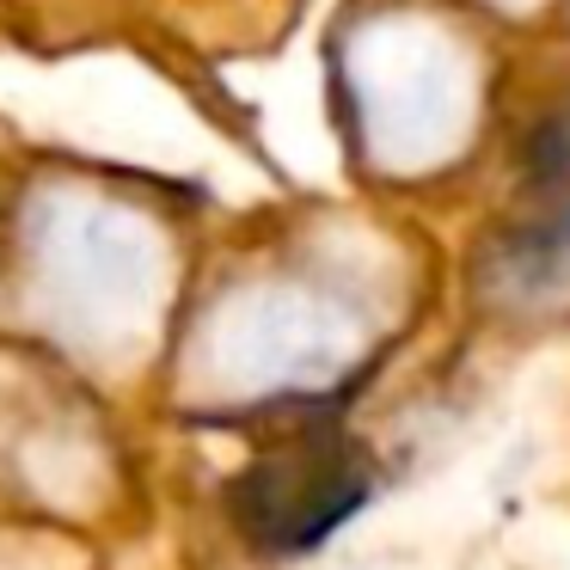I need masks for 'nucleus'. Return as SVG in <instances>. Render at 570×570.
<instances>
[{"label":"nucleus","mask_w":570,"mask_h":570,"mask_svg":"<svg viewBox=\"0 0 570 570\" xmlns=\"http://www.w3.org/2000/svg\"><path fill=\"white\" fill-rule=\"evenodd\" d=\"M337 99L356 160L381 185L460 173L497 111V68L466 7L374 0L337 31Z\"/></svg>","instance_id":"nucleus-1"},{"label":"nucleus","mask_w":570,"mask_h":570,"mask_svg":"<svg viewBox=\"0 0 570 570\" xmlns=\"http://www.w3.org/2000/svg\"><path fill=\"white\" fill-rule=\"evenodd\" d=\"M399 307L393 252L374 264H288L239 276L215 295L197 332V374L227 405H320L362 381Z\"/></svg>","instance_id":"nucleus-2"},{"label":"nucleus","mask_w":570,"mask_h":570,"mask_svg":"<svg viewBox=\"0 0 570 570\" xmlns=\"http://www.w3.org/2000/svg\"><path fill=\"white\" fill-rule=\"evenodd\" d=\"M43 288L75 337L136 344L166 301V246L141 215L68 203L43 227Z\"/></svg>","instance_id":"nucleus-3"},{"label":"nucleus","mask_w":570,"mask_h":570,"mask_svg":"<svg viewBox=\"0 0 570 570\" xmlns=\"http://www.w3.org/2000/svg\"><path fill=\"white\" fill-rule=\"evenodd\" d=\"M368 503V466L337 442H295L239 491V515L276 552H307Z\"/></svg>","instance_id":"nucleus-4"},{"label":"nucleus","mask_w":570,"mask_h":570,"mask_svg":"<svg viewBox=\"0 0 570 570\" xmlns=\"http://www.w3.org/2000/svg\"><path fill=\"white\" fill-rule=\"evenodd\" d=\"M472 295L515 332L570 320V197L533 203V215L497 227L472 264Z\"/></svg>","instance_id":"nucleus-5"},{"label":"nucleus","mask_w":570,"mask_h":570,"mask_svg":"<svg viewBox=\"0 0 570 570\" xmlns=\"http://www.w3.org/2000/svg\"><path fill=\"white\" fill-rule=\"evenodd\" d=\"M454 7H466V13H491V19H533L546 0H454Z\"/></svg>","instance_id":"nucleus-6"}]
</instances>
